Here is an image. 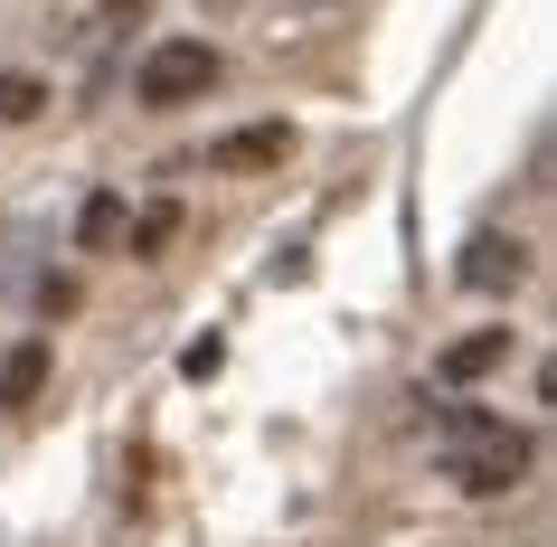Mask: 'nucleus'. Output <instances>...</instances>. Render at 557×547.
Returning a JSON list of instances; mask_svg holds the SVG:
<instances>
[{
    "label": "nucleus",
    "mask_w": 557,
    "mask_h": 547,
    "mask_svg": "<svg viewBox=\"0 0 557 547\" xmlns=\"http://www.w3.org/2000/svg\"><path fill=\"white\" fill-rule=\"evenodd\" d=\"M123 217H133V208H123L114 189H95V199L76 208V246H86V256H104V246H123Z\"/></svg>",
    "instance_id": "7"
},
{
    "label": "nucleus",
    "mask_w": 557,
    "mask_h": 547,
    "mask_svg": "<svg viewBox=\"0 0 557 547\" xmlns=\"http://www.w3.org/2000/svg\"><path fill=\"white\" fill-rule=\"evenodd\" d=\"M38 114H48V86L29 66H0V123H38Z\"/></svg>",
    "instance_id": "9"
},
{
    "label": "nucleus",
    "mask_w": 557,
    "mask_h": 547,
    "mask_svg": "<svg viewBox=\"0 0 557 547\" xmlns=\"http://www.w3.org/2000/svg\"><path fill=\"white\" fill-rule=\"evenodd\" d=\"M294 10H341V0H294Z\"/></svg>",
    "instance_id": "12"
},
{
    "label": "nucleus",
    "mask_w": 557,
    "mask_h": 547,
    "mask_svg": "<svg viewBox=\"0 0 557 547\" xmlns=\"http://www.w3.org/2000/svg\"><path fill=\"white\" fill-rule=\"evenodd\" d=\"M133 10H143V0H104V20H133Z\"/></svg>",
    "instance_id": "11"
},
{
    "label": "nucleus",
    "mask_w": 557,
    "mask_h": 547,
    "mask_svg": "<svg viewBox=\"0 0 557 547\" xmlns=\"http://www.w3.org/2000/svg\"><path fill=\"white\" fill-rule=\"evenodd\" d=\"M284 151H294V123H246V133H227V142H208V171L246 179V171H274Z\"/></svg>",
    "instance_id": "4"
},
{
    "label": "nucleus",
    "mask_w": 557,
    "mask_h": 547,
    "mask_svg": "<svg viewBox=\"0 0 557 547\" xmlns=\"http://www.w3.org/2000/svg\"><path fill=\"white\" fill-rule=\"evenodd\" d=\"M48 369H58V349L48 340H20V349H0V406L20 415V406L48 397Z\"/></svg>",
    "instance_id": "5"
},
{
    "label": "nucleus",
    "mask_w": 557,
    "mask_h": 547,
    "mask_svg": "<svg viewBox=\"0 0 557 547\" xmlns=\"http://www.w3.org/2000/svg\"><path fill=\"white\" fill-rule=\"evenodd\" d=\"M454 284L463 293H520L529 284V246L520 236H472L463 264H454Z\"/></svg>",
    "instance_id": "3"
},
{
    "label": "nucleus",
    "mask_w": 557,
    "mask_h": 547,
    "mask_svg": "<svg viewBox=\"0 0 557 547\" xmlns=\"http://www.w3.org/2000/svg\"><path fill=\"white\" fill-rule=\"evenodd\" d=\"M435 453H444V482L472 490V500H492V490H510L529 472V425H500V415H482V406H454L435 434Z\"/></svg>",
    "instance_id": "1"
},
{
    "label": "nucleus",
    "mask_w": 557,
    "mask_h": 547,
    "mask_svg": "<svg viewBox=\"0 0 557 547\" xmlns=\"http://www.w3.org/2000/svg\"><path fill=\"white\" fill-rule=\"evenodd\" d=\"M500 359H510V331H463V340H444L435 377H444V387H472V377H492Z\"/></svg>",
    "instance_id": "6"
},
{
    "label": "nucleus",
    "mask_w": 557,
    "mask_h": 547,
    "mask_svg": "<svg viewBox=\"0 0 557 547\" xmlns=\"http://www.w3.org/2000/svg\"><path fill=\"white\" fill-rule=\"evenodd\" d=\"M171 236H180V208H171V199H151L143 217H123V246H133V264H151Z\"/></svg>",
    "instance_id": "8"
},
{
    "label": "nucleus",
    "mask_w": 557,
    "mask_h": 547,
    "mask_svg": "<svg viewBox=\"0 0 557 547\" xmlns=\"http://www.w3.org/2000/svg\"><path fill=\"white\" fill-rule=\"evenodd\" d=\"M218 369H227V340H189L180 349V377H218Z\"/></svg>",
    "instance_id": "10"
},
{
    "label": "nucleus",
    "mask_w": 557,
    "mask_h": 547,
    "mask_svg": "<svg viewBox=\"0 0 557 547\" xmlns=\"http://www.w3.org/2000/svg\"><path fill=\"white\" fill-rule=\"evenodd\" d=\"M218 76H227V58H218L208 38H161L143 58V76H133V95H143L151 114H171V104H199Z\"/></svg>",
    "instance_id": "2"
}]
</instances>
